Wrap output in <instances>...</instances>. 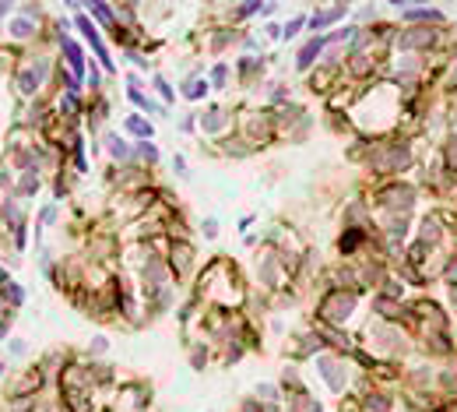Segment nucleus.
Returning <instances> with one entry per match:
<instances>
[{
    "mask_svg": "<svg viewBox=\"0 0 457 412\" xmlns=\"http://www.w3.org/2000/svg\"><path fill=\"white\" fill-rule=\"evenodd\" d=\"M320 46H324L320 39H317V42H309V46H306V50H303V57H299V63H303V67H309V60H313V57L320 53Z\"/></svg>",
    "mask_w": 457,
    "mask_h": 412,
    "instance_id": "obj_1",
    "label": "nucleus"
},
{
    "mask_svg": "<svg viewBox=\"0 0 457 412\" xmlns=\"http://www.w3.org/2000/svg\"><path fill=\"white\" fill-rule=\"evenodd\" d=\"M127 127H130L134 134H145V138H152V127H148V124H141L137 117H130V120H127Z\"/></svg>",
    "mask_w": 457,
    "mask_h": 412,
    "instance_id": "obj_2",
    "label": "nucleus"
}]
</instances>
